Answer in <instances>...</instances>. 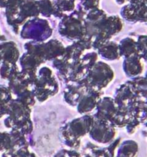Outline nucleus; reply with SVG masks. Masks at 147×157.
Wrapping results in <instances>:
<instances>
[{"instance_id":"nucleus-1","label":"nucleus","mask_w":147,"mask_h":157,"mask_svg":"<svg viewBox=\"0 0 147 157\" xmlns=\"http://www.w3.org/2000/svg\"><path fill=\"white\" fill-rule=\"evenodd\" d=\"M93 123L92 117L84 116L72 121L66 127H63L61 138L64 145L73 150L77 149L81 145V137L90 132Z\"/></svg>"},{"instance_id":"nucleus-2","label":"nucleus","mask_w":147,"mask_h":157,"mask_svg":"<svg viewBox=\"0 0 147 157\" xmlns=\"http://www.w3.org/2000/svg\"><path fill=\"white\" fill-rule=\"evenodd\" d=\"M32 86V94L39 101H46L58 91V82L51 70L46 67L40 69Z\"/></svg>"},{"instance_id":"nucleus-3","label":"nucleus","mask_w":147,"mask_h":157,"mask_svg":"<svg viewBox=\"0 0 147 157\" xmlns=\"http://www.w3.org/2000/svg\"><path fill=\"white\" fill-rule=\"evenodd\" d=\"M113 71L108 64L98 62L90 68L84 79L81 80L87 87L101 90L113 79Z\"/></svg>"},{"instance_id":"nucleus-4","label":"nucleus","mask_w":147,"mask_h":157,"mask_svg":"<svg viewBox=\"0 0 147 157\" xmlns=\"http://www.w3.org/2000/svg\"><path fill=\"white\" fill-rule=\"evenodd\" d=\"M80 11L70 16H64L59 26V32L63 36L70 39H81L85 36L86 31L84 24L82 23L85 12L79 15Z\"/></svg>"},{"instance_id":"nucleus-5","label":"nucleus","mask_w":147,"mask_h":157,"mask_svg":"<svg viewBox=\"0 0 147 157\" xmlns=\"http://www.w3.org/2000/svg\"><path fill=\"white\" fill-rule=\"evenodd\" d=\"M93 121L97 124L93 123L90 130V138L100 144H106L112 142L116 135V130L113 124L104 119L95 118Z\"/></svg>"},{"instance_id":"nucleus-6","label":"nucleus","mask_w":147,"mask_h":157,"mask_svg":"<svg viewBox=\"0 0 147 157\" xmlns=\"http://www.w3.org/2000/svg\"><path fill=\"white\" fill-rule=\"evenodd\" d=\"M23 25L20 35L22 38H32L37 40V41H41L43 39L41 34H44L47 37H50L51 35V29L48 22L41 18H35L25 22Z\"/></svg>"},{"instance_id":"nucleus-7","label":"nucleus","mask_w":147,"mask_h":157,"mask_svg":"<svg viewBox=\"0 0 147 157\" xmlns=\"http://www.w3.org/2000/svg\"><path fill=\"white\" fill-rule=\"evenodd\" d=\"M142 60V58L139 54H135L127 58H124L123 68L127 77L133 78L142 73L144 65Z\"/></svg>"},{"instance_id":"nucleus-8","label":"nucleus","mask_w":147,"mask_h":157,"mask_svg":"<svg viewBox=\"0 0 147 157\" xmlns=\"http://www.w3.org/2000/svg\"><path fill=\"white\" fill-rule=\"evenodd\" d=\"M100 90L88 87L87 94L83 95L78 101V112L81 113H84L93 110L96 104L99 102V99L102 94V93L100 92Z\"/></svg>"},{"instance_id":"nucleus-9","label":"nucleus","mask_w":147,"mask_h":157,"mask_svg":"<svg viewBox=\"0 0 147 157\" xmlns=\"http://www.w3.org/2000/svg\"><path fill=\"white\" fill-rule=\"evenodd\" d=\"M20 53L16 44L13 41H0V64L3 62L17 63Z\"/></svg>"},{"instance_id":"nucleus-10","label":"nucleus","mask_w":147,"mask_h":157,"mask_svg":"<svg viewBox=\"0 0 147 157\" xmlns=\"http://www.w3.org/2000/svg\"><path fill=\"white\" fill-rule=\"evenodd\" d=\"M99 53L102 58L108 61L119 60L121 58L119 44L113 41H107V43L99 48Z\"/></svg>"},{"instance_id":"nucleus-11","label":"nucleus","mask_w":147,"mask_h":157,"mask_svg":"<svg viewBox=\"0 0 147 157\" xmlns=\"http://www.w3.org/2000/svg\"><path fill=\"white\" fill-rule=\"evenodd\" d=\"M139 151V147L136 141L126 140L119 144L117 153L115 157H136Z\"/></svg>"},{"instance_id":"nucleus-12","label":"nucleus","mask_w":147,"mask_h":157,"mask_svg":"<svg viewBox=\"0 0 147 157\" xmlns=\"http://www.w3.org/2000/svg\"><path fill=\"white\" fill-rule=\"evenodd\" d=\"M119 48L121 56H123L124 58H127L135 54H139L137 42L130 37H127L121 40L119 44Z\"/></svg>"},{"instance_id":"nucleus-13","label":"nucleus","mask_w":147,"mask_h":157,"mask_svg":"<svg viewBox=\"0 0 147 157\" xmlns=\"http://www.w3.org/2000/svg\"><path fill=\"white\" fill-rule=\"evenodd\" d=\"M0 66V77L2 79L7 80L8 81L15 78L20 72L17 63L3 62Z\"/></svg>"},{"instance_id":"nucleus-14","label":"nucleus","mask_w":147,"mask_h":157,"mask_svg":"<svg viewBox=\"0 0 147 157\" xmlns=\"http://www.w3.org/2000/svg\"><path fill=\"white\" fill-rule=\"evenodd\" d=\"M39 12L44 17H49L54 15H56V9L51 0H39L38 1Z\"/></svg>"},{"instance_id":"nucleus-15","label":"nucleus","mask_w":147,"mask_h":157,"mask_svg":"<svg viewBox=\"0 0 147 157\" xmlns=\"http://www.w3.org/2000/svg\"><path fill=\"white\" fill-rule=\"evenodd\" d=\"M12 151L11 135L7 132H0V157L4 153Z\"/></svg>"},{"instance_id":"nucleus-16","label":"nucleus","mask_w":147,"mask_h":157,"mask_svg":"<svg viewBox=\"0 0 147 157\" xmlns=\"http://www.w3.org/2000/svg\"><path fill=\"white\" fill-rule=\"evenodd\" d=\"M6 153H8L9 157H36L35 153L29 151L28 147H22L15 151Z\"/></svg>"},{"instance_id":"nucleus-17","label":"nucleus","mask_w":147,"mask_h":157,"mask_svg":"<svg viewBox=\"0 0 147 157\" xmlns=\"http://www.w3.org/2000/svg\"><path fill=\"white\" fill-rule=\"evenodd\" d=\"M137 48L138 52L140 55L147 51V35H142L138 38Z\"/></svg>"},{"instance_id":"nucleus-18","label":"nucleus","mask_w":147,"mask_h":157,"mask_svg":"<svg viewBox=\"0 0 147 157\" xmlns=\"http://www.w3.org/2000/svg\"><path fill=\"white\" fill-rule=\"evenodd\" d=\"M141 124V122L139 120L136 119V118H132L130 121V122L127 124L126 127V130L127 133H130V134H133V133L136 132V129L139 127V125Z\"/></svg>"},{"instance_id":"nucleus-19","label":"nucleus","mask_w":147,"mask_h":157,"mask_svg":"<svg viewBox=\"0 0 147 157\" xmlns=\"http://www.w3.org/2000/svg\"><path fill=\"white\" fill-rule=\"evenodd\" d=\"M54 157H81V154L74 150H62L58 152Z\"/></svg>"},{"instance_id":"nucleus-20","label":"nucleus","mask_w":147,"mask_h":157,"mask_svg":"<svg viewBox=\"0 0 147 157\" xmlns=\"http://www.w3.org/2000/svg\"><path fill=\"white\" fill-rule=\"evenodd\" d=\"M81 4L87 10L96 9L99 4V0H82Z\"/></svg>"},{"instance_id":"nucleus-21","label":"nucleus","mask_w":147,"mask_h":157,"mask_svg":"<svg viewBox=\"0 0 147 157\" xmlns=\"http://www.w3.org/2000/svg\"><path fill=\"white\" fill-rule=\"evenodd\" d=\"M129 3L134 5H142L147 6V0H130Z\"/></svg>"},{"instance_id":"nucleus-22","label":"nucleus","mask_w":147,"mask_h":157,"mask_svg":"<svg viewBox=\"0 0 147 157\" xmlns=\"http://www.w3.org/2000/svg\"><path fill=\"white\" fill-rule=\"evenodd\" d=\"M12 0H0V9H5Z\"/></svg>"},{"instance_id":"nucleus-23","label":"nucleus","mask_w":147,"mask_h":157,"mask_svg":"<svg viewBox=\"0 0 147 157\" xmlns=\"http://www.w3.org/2000/svg\"><path fill=\"white\" fill-rule=\"evenodd\" d=\"M116 2L118 3V4L122 5V4H125L126 2H129L130 0H116Z\"/></svg>"},{"instance_id":"nucleus-24","label":"nucleus","mask_w":147,"mask_h":157,"mask_svg":"<svg viewBox=\"0 0 147 157\" xmlns=\"http://www.w3.org/2000/svg\"><path fill=\"white\" fill-rule=\"evenodd\" d=\"M141 56H142V59H144L145 61H147V51L145 52H144V53L142 54V55H141Z\"/></svg>"},{"instance_id":"nucleus-25","label":"nucleus","mask_w":147,"mask_h":157,"mask_svg":"<svg viewBox=\"0 0 147 157\" xmlns=\"http://www.w3.org/2000/svg\"><path fill=\"white\" fill-rule=\"evenodd\" d=\"M6 38L3 36L1 34V32H0V41H6Z\"/></svg>"},{"instance_id":"nucleus-26","label":"nucleus","mask_w":147,"mask_h":157,"mask_svg":"<svg viewBox=\"0 0 147 157\" xmlns=\"http://www.w3.org/2000/svg\"><path fill=\"white\" fill-rule=\"evenodd\" d=\"M1 157H9V155H8V153H4V154H3Z\"/></svg>"}]
</instances>
